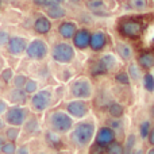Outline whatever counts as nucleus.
Here are the masks:
<instances>
[{
    "label": "nucleus",
    "instance_id": "obj_1",
    "mask_svg": "<svg viewBox=\"0 0 154 154\" xmlns=\"http://www.w3.org/2000/svg\"><path fill=\"white\" fill-rule=\"evenodd\" d=\"M96 128L93 122H80L76 126H73L70 139L79 147H85L92 142L95 137Z\"/></svg>",
    "mask_w": 154,
    "mask_h": 154
},
{
    "label": "nucleus",
    "instance_id": "obj_2",
    "mask_svg": "<svg viewBox=\"0 0 154 154\" xmlns=\"http://www.w3.org/2000/svg\"><path fill=\"white\" fill-rule=\"evenodd\" d=\"M51 57L58 64L68 65L70 62H73V60H75L76 49L68 41H61V42H57L53 46V49H51Z\"/></svg>",
    "mask_w": 154,
    "mask_h": 154
},
{
    "label": "nucleus",
    "instance_id": "obj_3",
    "mask_svg": "<svg viewBox=\"0 0 154 154\" xmlns=\"http://www.w3.org/2000/svg\"><path fill=\"white\" fill-rule=\"evenodd\" d=\"M49 122H50V127L53 131L58 134H66L73 128V118L70 116L68 112L65 111H54L49 116Z\"/></svg>",
    "mask_w": 154,
    "mask_h": 154
},
{
    "label": "nucleus",
    "instance_id": "obj_4",
    "mask_svg": "<svg viewBox=\"0 0 154 154\" xmlns=\"http://www.w3.org/2000/svg\"><path fill=\"white\" fill-rule=\"evenodd\" d=\"M118 31L122 37L128 39H138L143 32V23L138 19L126 18L122 19L118 24Z\"/></svg>",
    "mask_w": 154,
    "mask_h": 154
},
{
    "label": "nucleus",
    "instance_id": "obj_5",
    "mask_svg": "<svg viewBox=\"0 0 154 154\" xmlns=\"http://www.w3.org/2000/svg\"><path fill=\"white\" fill-rule=\"evenodd\" d=\"M70 93L75 99L80 100H87L92 96L93 93V87L92 82L88 77H79L70 85Z\"/></svg>",
    "mask_w": 154,
    "mask_h": 154
},
{
    "label": "nucleus",
    "instance_id": "obj_6",
    "mask_svg": "<svg viewBox=\"0 0 154 154\" xmlns=\"http://www.w3.org/2000/svg\"><path fill=\"white\" fill-rule=\"evenodd\" d=\"M49 53V46L42 38H34L27 43L26 56L34 61H42Z\"/></svg>",
    "mask_w": 154,
    "mask_h": 154
},
{
    "label": "nucleus",
    "instance_id": "obj_7",
    "mask_svg": "<svg viewBox=\"0 0 154 154\" xmlns=\"http://www.w3.org/2000/svg\"><path fill=\"white\" fill-rule=\"evenodd\" d=\"M29 116V109L23 106H12L8 107L7 112H5V123L10 126H15V127H20L24 125Z\"/></svg>",
    "mask_w": 154,
    "mask_h": 154
},
{
    "label": "nucleus",
    "instance_id": "obj_8",
    "mask_svg": "<svg viewBox=\"0 0 154 154\" xmlns=\"http://www.w3.org/2000/svg\"><path fill=\"white\" fill-rule=\"evenodd\" d=\"M35 4L39 5L45 11V15L51 20H60L66 16V10L62 7V4L53 3L50 0H35Z\"/></svg>",
    "mask_w": 154,
    "mask_h": 154
},
{
    "label": "nucleus",
    "instance_id": "obj_9",
    "mask_svg": "<svg viewBox=\"0 0 154 154\" xmlns=\"http://www.w3.org/2000/svg\"><path fill=\"white\" fill-rule=\"evenodd\" d=\"M51 100H53V93L50 89H41L37 91L34 95H31V107L34 111L37 112H43L50 107Z\"/></svg>",
    "mask_w": 154,
    "mask_h": 154
},
{
    "label": "nucleus",
    "instance_id": "obj_10",
    "mask_svg": "<svg viewBox=\"0 0 154 154\" xmlns=\"http://www.w3.org/2000/svg\"><path fill=\"white\" fill-rule=\"evenodd\" d=\"M66 112L73 119H82L89 114V106L84 100H72L66 104Z\"/></svg>",
    "mask_w": 154,
    "mask_h": 154
},
{
    "label": "nucleus",
    "instance_id": "obj_11",
    "mask_svg": "<svg viewBox=\"0 0 154 154\" xmlns=\"http://www.w3.org/2000/svg\"><path fill=\"white\" fill-rule=\"evenodd\" d=\"M27 43L29 42L26 41V38L20 37V35H11L5 49H7L8 54L18 57V56H22L23 53H26Z\"/></svg>",
    "mask_w": 154,
    "mask_h": 154
},
{
    "label": "nucleus",
    "instance_id": "obj_12",
    "mask_svg": "<svg viewBox=\"0 0 154 154\" xmlns=\"http://www.w3.org/2000/svg\"><path fill=\"white\" fill-rule=\"evenodd\" d=\"M89 41H91V31L85 27L79 29L76 31L75 37L72 38V45L75 46L77 50H85L87 48H89Z\"/></svg>",
    "mask_w": 154,
    "mask_h": 154
},
{
    "label": "nucleus",
    "instance_id": "obj_13",
    "mask_svg": "<svg viewBox=\"0 0 154 154\" xmlns=\"http://www.w3.org/2000/svg\"><path fill=\"white\" fill-rule=\"evenodd\" d=\"M108 42V37L104 31L97 30V31L91 32V41H89V48L93 51H101L107 46Z\"/></svg>",
    "mask_w": 154,
    "mask_h": 154
},
{
    "label": "nucleus",
    "instance_id": "obj_14",
    "mask_svg": "<svg viewBox=\"0 0 154 154\" xmlns=\"http://www.w3.org/2000/svg\"><path fill=\"white\" fill-rule=\"evenodd\" d=\"M79 30L77 27V23L73 20H62L61 23L58 24V35L65 41H72V38L75 37L76 31Z\"/></svg>",
    "mask_w": 154,
    "mask_h": 154
},
{
    "label": "nucleus",
    "instance_id": "obj_15",
    "mask_svg": "<svg viewBox=\"0 0 154 154\" xmlns=\"http://www.w3.org/2000/svg\"><path fill=\"white\" fill-rule=\"evenodd\" d=\"M114 141H115V130H112L109 126L100 127L99 131L96 133V143L101 145V146L106 147Z\"/></svg>",
    "mask_w": 154,
    "mask_h": 154
},
{
    "label": "nucleus",
    "instance_id": "obj_16",
    "mask_svg": "<svg viewBox=\"0 0 154 154\" xmlns=\"http://www.w3.org/2000/svg\"><path fill=\"white\" fill-rule=\"evenodd\" d=\"M34 31L39 35H46L51 30V19H49L46 15H39L34 20Z\"/></svg>",
    "mask_w": 154,
    "mask_h": 154
},
{
    "label": "nucleus",
    "instance_id": "obj_17",
    "mask_svg": "<svg viewBox=\"0 0 154 154\" xmlns=\"http://www.w3.org/2000/svg\"><path fill=\"white\" fill-rule=\"evenodd\" d=\"M85 5H87V8L93 15H97V16L108 15V7H107V3L104 0H87Z\"/></svg>",
    "mask_w": 154,
    "mask_h": 154
},
{
    "label": "nucleus",
    "instance_id": "obj_18",
    "mask_svg": "<svg viewBox=\"0 0 154 154\" xmlns=\"http://www.w3.org/2000/svg\"><path fill=\"white\" fill-rule=\"evenodd\" d=\"M137 64L139 65V68L143 70H150L154 68V53L150 50H145L142 53H139Z\"/></svg>",
    "mask_w": 154,
    "mask_h": 154
},
{
    "label": "nucleus",
    "instance_id": "obj_19",
    "mask_svg": "<svg viewBox=\"0 0 154 154\" xmlns=\"http://www.w3.org/2000/svg\"><path fill=\"white\" fill-rule=\"evenodd\" d=\"M97 61L103 65V68L107 70V73L112 72V70L118 66V57L115 56V54H112V53L103 54V56H101Z\"/></svg>",
    "mask_w": 154,
    "mask_h": 154
},
{
    "label": "nucleus",
    "instance_id": "obj_20",
    "mask_svg": "<svg viewBox=\"0 0 154 154\" xmlns=\"http://www.w3.org/2000/svg\"><path fill=\"white\" fill-rule=\"evenodd\" d=\"M116 53H118V57L123 61H131L133 58V48H131L128 43L126 42H118L116 43Z\"/></svg>",
    "mask_w": 154,
    "mask_h": 154
},
{
    "label": "nucleus",
    "instance_id": "obj_21",
    "mask_svg": "<svg viewBox=\"0 0 154 154\" xmlns=\"http://www.w3.org/2000/svg\"><path fill=\"white\" fill-rule=\"evenodd\" d=\"M27 96L29 95L24 92L23 88H14L10 92V100L12 101L15 106H22V104L26 103Z\"/></svg>",
    "mask_w": 154,
    "mask_h": 154
},
{
    "label": "nucleus",
    "instance_id": "obj_22",
    "mask_svg": "<svg viewBox=\"0 0 154 154\" xmlns=\"http://www.w3.org/2000/svg\"><path fill=\"white\" fill-rule=\"evenodd\" d=\"M108 114L115 119H120L123 116V114H125V108L119 103H111L108 106Z\"/></svg>",
    "mask_w": 154,
    "mask_h": 154
},
{
    "label": "nucleus",
    "instance_id": "obj_23",
    "mask_svg": "<svg viewBox=\"0 0 154 154\" xmlns=\"http://www.w3.org/2000/svg\"><path fill=\"white\" fill-rule=\"evenodd\" d=\"M46 141H48V143L50 145L51 147H60L61 146V138H60V134L56 133V131H48L46 133Z\"/></svg>",
    "mask_w": 154,
    "mask_h": 154
},
{
    "label": "nucleus",
    "instance_id": "obj_24",
    "mask_svg": "<svg viewBox=\"0 0 154 154\" xmlns=\"http://www.w3.org/2000/svg\"><path fill=\"white\" fill-rule=\"evenodd\" d=\"M142 84L143 88L150 93H154V75L150 72H146L142 76Z\"/></svg>",
    "mask_w": 154,
    "mask_h": 154
},
{
    "label": "nucleus",
    "instance_id": "obj_25",
    "mask_svg": "<svg viewBox=\"0 0 154 154\" xmlns=\"http://www.w3.org/2000/svg\"><path fill=\"white\" fill-rule=\"evenodd\" d=\"M106 154H125V146L118 141H114L106 146Z\"/></svg>",
    "mask_w": 154,
    "mask_h": 154
},
{
    "label": "nucleus",
    "instance_id": "obj_26",
    "mask_svg": "<svg viewBox=\"0 0 154 154\" xmlns=\"http://www.w3.org/2000/svg\"><path fill=\"white\" fill-rule=\"evenodd\" d=\"M128 4L133 8L134 11H138V12H142V11H146L147 7H149V0H128Z\"/></svg>",
    "mask_w": 154,
    "mask_h": 154
},
{
    "label": "nucleus",
    "instance_id": "obj_27",
    "mask_svg": "<svg viewBox=\"0 0 154 154\" xmlns=\"http://www.w3.org/2000/svg\"><path fill=\"white\" fill-rule=\"evenodd\" d=\"M20 135V130L19 127H15V126H10V127L5 130V138L11 142H16Z\"/></svg>",
    "mask_w": 154,
    "mask_h": 154
},
{
    "label": "nucleus",
    "instance_id": "obj_28",
    "mask_svg": "<svg viewBox=\"0 0 154 154\" xmlns=\"http://www.w3.org/2000/svg\"><path fill=\"white\" fill-rule=\"evenodd\" d=\"M23 89H24V92H26L27 95H30V96L34 95V93L38 91V82L35 81V80H32V79H29L26 81V84H24Z\"/></svg>",
    "mask_w": 154,
    "mask_h": 154
},
{
    "label": "nucleus",
    "instance_id": "obj_29",
    "mask_svg": "<svg viewBox=\"0 0 154 154\" xmlns=\"http://www.w3.org/2000/svg\"><path fill=\"white\" fill-rule=\"evenodd\" d=\"M150 130H152V123H150L149 120H143V122L139 125V135H141V138L147 139Z\"/></svg>",
    "mask_w": 154,
    "mask_h": 154
},
{
    "label": "nucleus",
    "instance_id": "obj_30",
    "mask_svg": "<svg viewBox=\"0 0 154 154\" xmlns=\"http://www.w3.org/2000/svg\"><path fill=\"white\" fill-rule=\"evenodd\" d=\"M91 75L93 77H97V76H104L107 75V70L103 68V65L100 64L99 61H96L95 64L91 66Z\"/></svg>",
    "mask_w": 154,
    "mask_h": 154
},
{
    "label": "nucleus",
    "instance_id": "obj_31",
    "mask_svg": "<svg viewBox=\"0 0 154 154\" xmlns=\"http://www.w3.org/2000/svg\"><path fill=\"white\" fill-rule=\"evenodd\" d=\"M128 76H130L131 80H138L141 79V68H139L138 64H130L128 66Z\"/></svg>",
    "mask_w": 154,
    "mask_h": 154
},
{
    "label": "nucleus",
    "instance_id": "obj_32",
    "mask_svg": "<svg viewBox=\"0 0 154 154\" xmlns=\"http://www.w3.org/2000/svg\"><path fill=\"white\" fill-rule=\"evenodd\" d=\"M115 80H116V82L118 84H120V85H130V82H131V79H130V76H128L127 72L116 73Z\"/></svg>",
    "mask_w": 154,
    "mask_h": 154
},
{
    "label": "nucleus",
    "instance_id": "obj_33",
    "mask_svg": "<svg viewBox=\"0 0 154 154\" xmlns=\"http://www.w3.org/2000/svg\"><path fill=\"white\" fill-rule=\"evenodd\" d=\"M14 77H15V75H14V70L11 69V68H5V69L2 70V73H0V79H2L5 84L12 82Z\"/></svg>",
    "mask_w": 154,
    "mask_h": 154
},
{
    "label": "nucleus",
    "instance_id": "obj_34",
    "mask_svg": "<svg viewBox=\"0 0 154 154\" xmlns=\"http://www.w3.org/2000/svg\"><path fill=\"white\" fill-rule=\"evenodd\" d=\"M16 145L15 142H11V141H7L4 142V145H3L2 147V153L3 154H15L16 153Z\"/></svg>",
    "mask_w": 154,
    "mask_h": 154
},
{
    "label": "nucleus",
    "instance_id": "obj_35",
    "mask_svg": "<svg viewBox=\"0 0 154 154\" xmlns=\"http://www.w3.org/2000/svg\"><path fill=\"white\" fill-rule=\"evenodd\" d=\"M135 141H137V138L134 134H130V135L127 137L126 145H125V153L131 154V152H133V149H134V145H135Z\"/></svg>",
    "mask_w": 154,
    "mask_h": 154
},
{
    "label": "nucleus",
    "instance_id": "obj_36",
    "mask_svg": "<svg viewBox=\"0 0 154 154\" xmlns=\"http://www.w3.org/2000/svg\"><path fill=\"white\" fill-rule=\"evenodd\" d=\"M27 80H29V77H27L26 75H18V76H15V77H14V80H12L14 87H15V88H23Z\"/></svg>",
    "mask_w": 154,
    "mask_h": 154
},
{
    "label": "nucleus",
    "instance_id": "obj_37",
    "mask_svg": "<svg viewBox=\"0 0 154 154\" xmlns=\"http://www.w3.org/2000/svg\"><path fill=\"white\" fill-rule=\"evenodd\" d=\"M24 128H26L27 131H29V133H34V131H37L38 128H39V126H38V122H37V119H34V118H32V119H30L29 122H24Z\"/></svg>",
    "mask_w": 154,
    "mask_h": 154
},
{
    "label": "nucleus",
    "instance_id": "obj_38",
    "mask_svg": "<svg viewBox=\"0 0 154 154\" xmlns=\"http://www.w3.org/2000/svg\"><path fill=\"white\" fill-rule=\"evenodd\" d=\"M10 37H11L10 32H8L7 30H4V29H2V27H0V49L7 46Z\"/></svg>",
    "mask_w": 154,
    "mask_h": 154
},
{
    "label": "nucleus",
    "instance_id": "obj_39",
    "mask_svg": "<svg viewBox=\"0 0 154 154\" xmlns=\"http://www.w3.org/2000/svg\"><path fill=\"white\" fill-rule=\"evenodd\" d=\"M106 153V147L101 146L99 143H93L91 146V154H104Z\"/></svg>",
    "mask_w": 154,
    "mask_h": 154
},
{
    "label": "nucleus",
    "instance_id": "obj_40",
    "mask_svg": "<svg viewBox=\"0 0 154 154\" xmlns=\"http://www.w3.org/2000/svg\"><path fill=\"white\" fill-rule=\"evenodd\" d=\"M109 127L112 128V130H116V128H120L122 127V122H120L119 119H112V120H109Z\"/></svg>",
    "mask_w": 154,
    "mask_h": 154
},
{
    "label": "nucleus",
    "instance_id": "obj_41",
    "mask_svg": "<svg viewBox=\"0 0 154 154\" xmlns=\"http://www.w3.org/2000/svg\"><path fill=\"white\" fill-rule=\"evenodd\" d=\"M7 109H8L7 103H5L4 100H0V116H2V115H5Z\"/></svg>",
    "mask_w": 154,
    "mask_h": 154
},
{
    "label": "nucleus",
    "instance_id": "obj_42",
    "mask_svg": "<svg viewBox=\"0 0 154 154\" xmlns=\"http://www.w3.org/2000/svg\"><path fill=\"white\" fill-rule=\"evenodd\" d=\"M15 154H30V150L27 146H20L16 149V153Z\"/></svg>",
    "mask_w": 154,
    "mask_h": 154
},
{
    "label": "nucleus",
    "instance_id": "obj_43",
    "mask_svg": "<svg viewBox=\"0 0 154 154\" xmlns=\"http://www.w3.org/2000/svg\"><path fill=\"white\" fill-rule=\"evenodd\" d=\"M147 141H149V143L152 145V146H154V127L150 130L149 137H147Z\"/></svg>",
    "mask_w": 154,
    "mask_h": 154
},
{
    "label": "nucleus",
    "instance_id": "obj_44",
    "mask_svg": "<svg viewBox=\"0 0 154 154\" xmlns=\"http://www.w3.org/2000/svg\"><path fill=\"white\" fill-rule=\"evenodd\" d=\"M4 138H3L2 135H0V152H2V147H3V145H4Z\"/></svg>",
    "mask_w": 154,
    "mask_h": 154
},
{
    "label": "nucleus",
    "instance_id": "obj_45",
    "mask_svg": "<svg viewBox=\"0 0 154 154\" xmlns=\"http://www.w3.org/2000/svg\"><path fill=\"white\" fill-rule=\"evenodd\" d=\"M146 154H154V146L150 147V149L147 150V153H146Z\"/></svg>",
    "mask_w": 154,
    "mask_h": 154
},
{
    "label": "nucleus",
    "instance_id": "obj_46",
    "mask_svg": "<svg viewBox=\"0 0 154 154\" xmlns=\"http://www.w3.org/2000/svg\"><path fill=\"white\" fill-rule=\"evenodd\" d=\"M50 2H53V3H58V4H62V3H64L65 0H50Z\"/></svg>",
    "mask_w": 154,
    "mask_h": 154
},
{
    "label": "nucleus",
    "instance_id": "obj_47",
    "mask_svg": "<svg viewBox=\"0 0 154 154\" xmlns=\"http://www.w3.org/2000/svg\"><path fill=\"white\" fill-rule=\"evenodd\" d=\"M68 2H72V3H80V2H82V0H68Z\"/></svg>",
    "mask_w": 154,
    "mask_h": 154
},
{
    "label": "nucleus",
    "instance_id": "obj_48",
    "mask_svg": "<svg viewBox=\"0 0 154 154\" xmlns=\"http://www.w3.org/2000/svg\"><path fill=\"white\" fill-rule=\"evenodd\" d=\"M3 126H4V123H3V120H0V128H3Z\"/></svg>",
    "mask_w": 154,
    "mask_h": 154
},
{
    "label": "nucleus",
    "instance_id": "obj_49",
    "mask_svg": "<svg viewBox=\"0 0 154 154\" xmlns=\"http://www.w3.org/2000/svg\"><path fill=\"white\" fill-rule=\"evenodd\" d=\"M153 114H154V107H153Z\"/></svg>",
    "mask_w": 154,
    "mask_h": 154
},
{
    "label": "nucleus",
    "instance_id": "obj_50",
    "mask_svg": "<svg viewBox=\"0 0 154 154\" xmlns=\"http://www.w3.org/2000/svg\"><path fill=\"white\" fill-rule=\"evenodd\" d=\"M153 75H154V68H153Z\"/></svg>",
    "mask_w": 154,
    "mask_h": 154
},
{
    "label": "nucleus",
    "instance_id": "obj_51",
    "mask_svg": "<svg viewBox=\"0 0 154 154\" xmlns=\"http://www.w3.org/2000/svg\"><path fill=\"white\" fill-rule=\"evenodd\" d=\"M0 5H2V0H0Z\"/></svg>",
    "mask_w": 154,
    "mask_h": 154
},
{
    "label": "nucleus",
    "instance_id": "obj_52",
    "mask_svg": "<svg viewBox=\"0 0 154 154\" xmlns=\"http://www.w3.org/2000/svg\"><path fill=\"white\" fill-rule=\"evenodd\" d=\"M39 154H46V153H39Z\"/></svg>",
    "mask_w": 154,
    "mask_h": 154
},
{
    "label": "nucleus",
    "instance_id": "obj_53",
    "mask_svg": "<svg viewBox=\"0 0 154 154\" xmlns=\"http://www.w3.org/2000/svg\"><path fill=\"white\" fill-rule=\"evenodd\" d=\"M131 154H135V153H131Z\"/></svg>",
    "mask_w": 154,
    "mask_h": 154
},
{
    "label": "nucleus",
    "instance_id": "obj_54",
    "mask_svg": "<svg viewBox=\"0 0 154 154\" xmlns=\"http://www.w3.org/2000/svg\"><path fill=\"white\" fill-rule=\"evenodd\" d=\"M153 41H154V39H153Z\"/></svg>",
    "mask_w": 154,
    "mask_h": 154
}]
</instances>
